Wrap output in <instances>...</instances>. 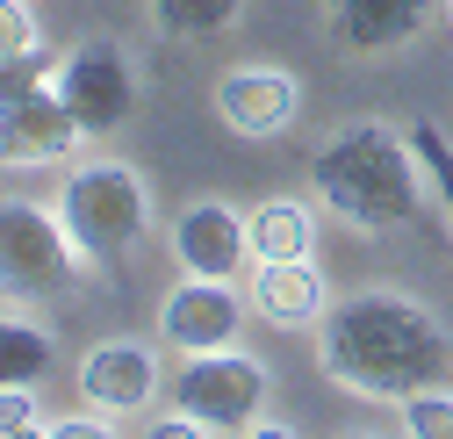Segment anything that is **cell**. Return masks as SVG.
Returning a JSON list of instances; mask_svg holds the SVG:
<instances>
[{
  "instance_id": "cell-15",
  "label": "cell",
  "mask_w": 453,
  "mask_h": 439,
  "mask_svg": "<svg viewBox=\"0 0 453 439\" xmlns=\"http://www.w3.org/2000/svg\"><path fill=\"white\" fill-rule=\"evenodd\" d=\"M144 8H151V29L173 43H209L245 22V0H144Z\"/></svg>"
},
{
  "instance_id": "cell-14",
  "label": "cell",
  "mask_w": 453,
  "mask_h": 439,
  "mask_svg": "<svg viewBox=\"0 0 453 439\" xmlns=\"http://www.w3.org/2000/svg\"><path fill=\"white\" fill-rule=\"evenodd\" d=\"M317 209L303 195H266L245 216V238H252V266H280V259H310L317 252Z\"/></svg>"
},
{
  "instance_id": "cell-21",
  "label": "cell",
  "mask_w": 453,
  "mask_h": 439,
  "mask_svg": "<svg viewBox=\"0 0 453 439\" xmlns=\"http://www.w3.org/2000/svg\"><path fill=\"white\" fill-rule=\"evenodd\" d=\"M50 439H116V418H101V411H73L50 425Z\"/></svg>"
},
{
  "instance_id": "cell-25",
  "label": "cell",
  "mask_w": 453,
  "mask_h": 439,
  "mask_svg": "<svg viewBox=\"0 0 453 439\" xmlns=\"http://www.w3.org/2000/svg\"><path fill=\"white\" fill-rule=\"evenodd\" d=\"M338 439H381V432H360V425H353V432H338Z\"/></svg>"
},
{
  "instance_id": "cell-24",
  "label": "cell",
  "mask_w": 453,
  "mask_h": 439,
  "mask_svg": "<svg viewBox=\"0 0 453 439\" xmlns=\"http://www.w3.org/2000/svg\"><path fill=\"white\" fill-rule=\"evenodd\" d=\"M8 439H50V425L36 418V425H22V432H8Z\"/></svg>"
},
{
  "instance_id": "cell-2",
  "label": "cell",
  "mask_w": 453,
  "mask_h": 439,
  "mask_svg": "<svg viewBox=\"0 0 453 439\" xmlns=\"http://www.w3.org/2000/svg\"><path fill=\"white\" fill-rule=\"evenodd\" d=\"M310 188H317V202L338 216V224L360 231V238H388V231H411V224L432 216L411 130H388L374 116L338 123L310 151Z\"/></svg>"
},
{
  "instance_id": "cell-17",
  "label": "cell",
  "mask_w": 453,
  "mask_h": 439,
  "mask_svg": "<svg viewBox=\"0 0 453 439\" xmlns=\"http://www.w3.org/2000/svg\"><path fill=\"white\" fill-rule=\"evenodd\" d=\"M411 151H418V166H425V181H432V202H439L446 231H453V144H446V130H439V123H418V130H411Z\"/></svg>"
},
{
  "instance_id": "cell-5",
  "label": "cell",
  "mask_w": 453,
  "mask_h": 439,
  "mask_svg": "<svg viewBox=\"0 0 453 439\" xmlns=\"http://www.w3.org/2000/svg\"><path fill=\"white\" fill-rule=\"evenodd\" d=\"M50 94L65 101V116L87 137H116L137 108V58L123 36H80L58 65H50Z\"/></svg>"
},
{
  "instance_id": "cell-7",
  "label": "cell",
  "mask_w": 453,
  "mask_h": 439,
  "mask_svg": "<svg viewBox=\"0 0 453 439\" xmlns=\"http://www.w3.org/2000/svg\"><path fill=\"white\" fill-rule=\"evenodd\" d=\"M245 310H252V296H238L231 281L180 273V281L165 289V303H158V339L173 346L180 360H188V353H223V346H238Z\"/></svg>"
},
{
  "instance_id": "cell-9",
  "label": "cell",
  "mask_w": 453,
  "mask_h": 439,
  "mask_svg": "<svg viewBox=\"0 0 453 439\" xmlns=\"http://www.w3.org/2000/svg\"><path fill=\"white\" fill-rule=\"evenodd\" d=\"M216 116L223 130H238V137H280L296 116H303V80L288 65H231V73H216Z\"/></svg>"
},
{
  "instance_id": "cell-1",
  "label": "cell",
  "mask_w": 453,
  "mask_h": 439,
  "mask_svg": "<svg viewBox=\"0 0 453 439\" xmlns=\"http://www.w3.org/2000/svg\"><path fill=\"white\" fill-rule=\"evenodd\" d=\"M317 367L338 397L360 404H403L453 367V332L432 303L395 296V289H360L338 296L317 324Z\"/></svg>"
},
{
  "instance_id": "cell-22",
  "label": "cell",
  "mask_w": 453,
  "mask_h": 439,
  "mask_svg": "<svg viewBox=\"0 0 453 439\" xmlns=\"http://www.w3.org/2000/svg\"><path fill=\"white\" fill-rule=\"evenodd\" d=\"M144 439H209V425H202V418H188V411L173 404L165 418H151V425H144Z\"/></svg>"
},
{
  "instance_id": "cell-11",
  "label": "cell",
  "mask_w": 453,
  "mask_h": 439,
  "mask_svg": "<svg viewBox=\"0 0 453 439\" xmlns=\"http://www.w3.org/2000/svg\"><path fill=\"white\" fill-rule=\"evenodd\" d=\"M80 397L101 418H137L158 404V353L144 339H101L80 353Z\"/></svg>"
},
{
  "instance_id": "cell-8",
  "label": "cell",
  "mask_w": 453,
  "mask_h": 439,
  "mask_svg": "<svg viewBox=\"0 0 453 439\" xmlns=\"http://www.w3.org/2000/svg\"><path fill=\"white\" fill-rule=\"evenodd\" d=\"M165 245H173V266L180 273H202V281H238L245 259H252V238H245V216L223 202V195H202L173 216V231H165Z\"/></svg>"
},
{
  "instance_id": "cell-23",
  "label": "cell",
  "mask_w": 453,
  "mask_h": 439,
  "mask_svg": "<svg viewBox=\"0 0 453 439\" xmlns=\"http://www.w3.org/2000/svg\"><path fill=\"white\" fill-rule=\"evenodd\" d=\"M245 439H296V425H280V418H252Z\"/></svg>"
},
{
  "instance_id": "cell-12",
  "label": "cell",
  "mask_w": 453,
  "mask_h": 439,
  "mask_svg": "<svg viewBox=\"0 0 453 439\" xmlns=\"http://www.w3.org/2000/svg\"><path fill=\"white\" fill-rule=\"evenodd\" d=\"M439 8L446 0H324V29L360 58H381V50L418 43Z\"/></svg>"
},
{
  "instance_id": "cell-18",
  "label": "cell",
  "mask_w": 453,
  "mask_h": 439,
  "mask_svg": "<svg viewBox=\"0 0 453 439\" xmlns=\"http://www.w3.org/2000/svg\"><path fill=\"white\" fill-rule=\"evenodd\" d=\"M395 411H403V439H453V389H439V381L403 397Z\"/></svg>"
},
{
  "instance_id": "cell-16",
  "label": "cell",
  "mask_w": 453,
  "mask_h": 439,
  "mask_svg": "<svg viewBox=\"0 0 453 439\" xmlns=\"http://www.w3.org/2000/svg\"><path fill=\"white\" fill-rule=\"evenodd\" d=\"M50 360H58V339H50L29 310L0 317V381H43Z\"/></svg>"
},
{
  "instance_id": "cell-13",
  "label": "cell",
  "mask_w": 453,
  "mask_h": 439,
  "mask_svg": "<svg viewBox=\"0 0 453 439\" xmlns=\"http://www.w3.org/2000/svg\"><path fill=\"white\" fill-rule=\"evenodd\" d=\"M252 317L273 324V332H317L324 310H331V289L310 259H280V266H259L252 273Z\"/></svg>"
},
{
  "instance_id": "cell-6",
  "label": "cell",
  "mask_w": 453,
  "mask_h": 439,
  "mask_svg": "<svg viewBox=\"0 0 453 439\" xmlns=\"http://www.w3.org/2000/svg\"><path fill=\"white\" fill-rule=\"evenodd\" d=\"M266 367L238 346H223V353H188L180 360V381H173V404L188 418H202L209 432H245L259 411H266Z\"/></svg>"
},
{
  "instance_id": "cell-19",
  "label": "cell",
  "mask_w": 453,
  "mask_h": 439,
  "mask_svg": "<svg viewBox=\"0 0 453 439\" xmlns=\"http://www.w3.org/2000/svg\"><path fill=\"white\" fill-rule=\"evenodd\" d=\"M0 58H43V29L29 0H0Z\"/></svg>"
},
{
  "instance_id": "cell-4",
  "label": "cell",
  "mask_w": 453,
  "mask_h": 439,
  "mask_svg": "<svg viewBox=\"0 0 453 439\" xmlns=\"http://www.w3.org/2000/svg\"><path fill=\"white\" fill-rule=\"evenodd\" d=\"M58 216L94 266H116L151 238V188L123 158H87V166H65L58 181Z\"/></svg>"
},
{
  "instance_id": "cell-20",
  "label": "cell",
  "mask_w": 453,
  "mask_h": 439,
  "mask_svg": "<svg viewBox=\"0 0 453 439\" xmlns=\"http://www.w3.org/2000/svg\"><path fill=\"white\" fill-rule=\"evenodd\" d=\"M36 425V381H0V439Z\"/></svg>"
},
{
  "instance_id": "cell-3",
  "label": "cell",
  "mask_w": 453,
  "mask_h": 439,
  "mask_svg": "<svg viewBox=\"0 0 453 439\" xmlns=\"http://www.w3.org/2000/svg\"><path fill=\"white\" fill-rule=\"evenodd\" d=\"M80 266H94L58 202H22V195H0V303L8 310H50L80 289Z\"/></svg>"
},
{
  "instance_id": "cell-10",
  "label": "cell",
  "mask_w": 453,
  "mask_h": 439,
  "mask_svg": "<svg viewBox=\"0 0 453 439\" xmlns=\"http://www.w3.org/2000/svg\"><path fill=\"white\" fill-rule=\"evenodd\" d=\"M87 144V130L65 116V101L43 87H29L22 101H0V166L15 173H36V166H58V158H73Z\"/></svg>"
},
{
  "instance_id": "cell-26",
  "label": "cell",
  "mask_w": 453,
  "mask_h": 439,
  "mask_svg": "<svg viewBox=\"0 0 453 439\" xmlns=\"http://www.w3.org/2000/svg\"><path fill=\"white\" fill-rule=\"evenodd\" d=\"M439 15H446V22H453V0H446V8H439Z\"/></svg>"
}]
</instances>
